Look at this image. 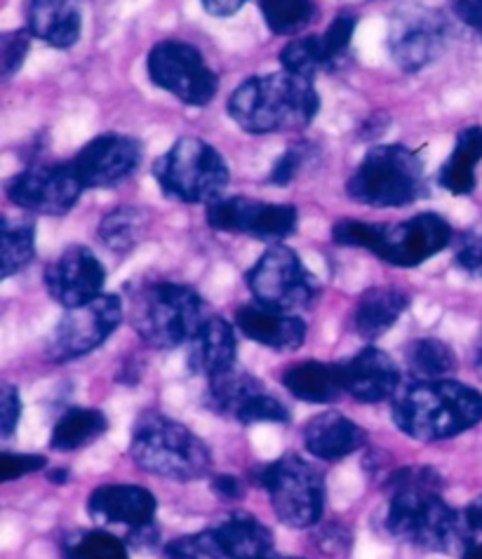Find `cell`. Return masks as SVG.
<instances>
[{"mask_svg": "<svg viewBox=\"0 0 482 559\" xmlns=\"http://www.w3.org/2000/svg\"><path fill=\"white\" fill-rule=\"evenodd\" d=\"M205 219L210 228L224 233H245L261 240L283 242L297 230L299 212L292 205L263 203L255 198H220L208 205Z\"/></svg>", "mask_w": 482, "mask_h": 559, "instance_id": "obj_14", "label": "cell"}, {"mask_svg": "<svg viewBox=\"0 0 482 559\" xmlns=\"http://www.w3.org/2000/svg\"><path fill=\"white\" fill-rule=\"evenodd\" d=\"M455 17L482 36V0H449Z\"/></svg>", "mask_w": 482, "mask_h": 559, "instance_id": "obj_44", "label": "cell"}, {"mask_svg": "<svg viewBox=\"0 0 482 559\" xmlns=\"http://www.w3.org/2000/svg\"><path fill=\"white\" fill-rule=\"evenodd\" d=\"M22 418V397L20 391L10 383L0 385V435L10 438Z\"/></svg>", "mask_w": 482, "mask_h": 559, "instance_id": "obj_43", "label": "cell"}, {"mask_svg": "<svg viewBox=\"0 0 482 559\" xmlns=\"http://www.w3.org/2000/svg\"><path fill=\"white\" fill-rule=\"evenodd\" d=\"M238 341L224 318H208L189 341V369L198 377H216L236 367Z\"/></svg>", "mask_w": 482, "mask_h": 559, "instance_id": "obj_24", "label": "cell"}, {"mask_svg": "<svg viewBox=\"0 0 482 559\" xmlns=\"http://www.w3.org/2000/svg\"><path fill=\"white\" fill-rule=\"evenodd\" d=\"M320 111V97L310 78L294 73L255 75L228 99V116L250 134L304 130Z\"/></svg>", "mask_w": 482, "mask_h": 559, "instance_id": "obj_2", "label": "cell"}, {"mask_svg": "<svg viewBox=\"0 0 482 559\" xmlns=\"http://www.w3.org/2000/svg\"><path fill=\"white\" fill-rule=\"evenodd\" d=\"M228 559H273V536L257 518L233 512L214 526Z\"/></svg>", "mask_w": 482, "mask_h": 559, "instance_id": "obj_27", "label": "cell"}, {"mask_svg": "<svg viewBox=\"0 0 482 559\" xmlns=\"http://www.w3.org/2000/svg\"><path fill=\"white\" fill-rule=\"evenodd\" d=\"M106 271L97 254L83 245H71L45 269V287L50 297L69 308L85 306L102 297Z\"/></svg>", "mask_w": 482, "mask_h": 559, "instance_id": "obj_17", "label": "cell"}, {"mask_svg": "<svg viewBox=\"0 0 482 559\" xmlns=\"http://www.w3.org/2000/svg\"><path fill=\"white\" fill-rule=\"evenodd\" d=\"M287 391L310 405H330L344 395V374L341 365L302 362L290 367L283 374Z\"/></svg>", "mask_w": 482, "mask_h": 559, "instance_id": "obj_26", "label": "cell"}, {"mask_svg": "<svg viewBox=\"0 0 482 559\" xmlns=\"http://www.w3.org/2000/svg\"><path fill=\"white\" fill-rule=\"evenodd\" d=\"M26 28L50 48L67 50L83 31V0H26Z\"/></svg>", "mask_w": 482, "mask_h": 559, "instance_id": "obj_22", "label": "cell"}, {"mask_svg": "<svg viewBox=\"0 0 482 559\" xmlns=\"http://www.w3.org/2000/svg\"><path fill=\"white\" fill-rule=\"evenodd\" d=\"M48 465V459L40 454H3L0 456V479L12 483V479L38 473Z\"/></svg>", "mask_w": 482, "mask_h": 559, "instance_id": "obj_42", "label": "cell"}, {"mask_svg": "<svg viewBox=\"0 0 482 559\" xmlns=\"http://www.w3.org/2000/svg\"><path fill=\"white\" fill-rule=\"evenodd\" d=\"M365 442V430L339 412L318 414L304 428V444L320 461L346 459L363 449Z\"/></svg>", "mask_w": 482, "mask_h": 559, "instance_id": "obj_23", "label": "cell"}, {"mask_svg": "<svg viewBox=\"0 0 482 559\" xmlns=\"http://www.w3.org/2000/svg\"><path fill=\"white\" fill-rule=\"evenodd\" d=\"M259 10L275 36H299L318 17L316 0H259Z\"/></svg>", "mask_w": 482, "mask_h": 559, "instance_id": "obj_34", "label": "cell"}, {"mask_svg": "<svg viewBox=\"0 0 482 559\" xmlns=\"http://www.w3.org/2000/svg\"><path fill=\"white\" fill-rule=\"evenodd\" d=\"M449 38L447 20L426 5H402L388 22V55L396 64L416 73L438 59Z\"/></svg>", "mask_w": 482, "mask_h": 559, "instance_id": "obj_11", "label": "cell"}, {"mask_svg": "<svg viewBox=\"0 0 482 559\" xmlns=\"http://www.w3.org/2000/svg\"><path fill=\"white\" fill-rule=\"evenodd\" d=\"M31 31H8V34L0 36V73L3 78H12L24 64V59L31 48Z\"/></svg>", "mask_w": 482, "mask_h": 559, "instance_id": "obj_39", "label": "cell"}, {"mask_svg": "<svg viewBox=\"0 0 482 559\" xmlns=\"http://www.w3.org/2000/svg\"><path fill=\"white\" fill-rule=\"evenodd\" d=\"M155 181L167 198L189 205L220 200L231 173L224 155L198 136H184L153 167Z\"/></svg>", "mask_w": 482, "mask_h": 559, "instance_id": "obj_7", "label": "cell"}, {"mask_svg": "<svg viewBox=\"0 0 482 559\" xmlns=\"http://www.w3.org/2000/svg\"><path fill=\"white\" fill-rule=\"evenodd\" d=\"M457 266L471 277L482 280V230H466L455 245Z\"/></svg>", "mask_w": 482, "mask_h": 559, "instance_id": "obj_40", "label": "cell"}, {"mask_svg": "<svg viewBox=\"0 0 482 559\" xmlns=\"http://www.w3.org/2000/svg\"><path fill=\"white\" fill-rule=\"evenodd\" d=\"M482 160V128H463L449 158L440 167L438 183L455 195H469L475 191V167Z\"/></svg>", "mask_w": 482, "mask_h": 559, "instance_id": "obj_29", "label": "cell"}, {"mask_svg": "<svg viewBox=\"0 0 482 559\" xmlns=\"http://www.w3.org/2000/svg\"><path fill=\"white\" fill-rule=\"evenodd\" d=\"M212 489L224 501H238V499H243V493H245L243 483L233 475H216L212 479Z\"/></svg>", "mask_w": 482, "mask_h": 559, "instance_id": "obj_45", "label": "cell"}, {"mask_svg": "<svg viewBox=\"0 0 482 559\" xmlns=\"http://www.w3.org/2000/svg\"><path fill=\"white\" fill-rule=\"evenodd\" d=\"M273 559H299V557H273Z\"/></svg>", "mask_w": 482, "mask_h": 559, "instance_id": "obj_52", "label": "cell"}, {"mask_svg": "<svg viewBox=\"0 0 482 559\" xmlns=\"http://www.w3.org/2000/svg\"><path fill=\"white\" fill-rule=\"evenodd\" d=\"M163 559H228L220 536H216L214 526L205 532H198L191 536L175 538L167 543L163 550Z\"/></svg>", "mask_w": 482, "mask_h": 559, "instance_id": "obj_36", "label": "cell"}, {"mask_svg": "<svg viewBox=\"0 0 482 559\" xmlns=\"http://www.w3.org/2000/svg\"><path fill=\"white\" fill-rule=\"evenodd\" d=\"M69 163L85 189H114L142 163V144L128 134H99Z\"/></svg>", "mask_w": 482, "mask_h": 559, "instance_id": "obj_16", "label": "cell"}, {"mask_svg": "<svg viewBox=\"0 0 482 559\" xmlns=\"http://www.w3.org/2000/svg\"><path fill=\"white\" fill-rule=\"evenodd\" d=\"M341 374H344V391L365 405L393 397L400 385V369L393 357L375 346L363 348L341 365Z\"/></svg>", "mask_w": 482, "mask_h": 559, "instance_id": "obj_19", "label": "cell"}, {"mask_svg": "<svg viewBox=\"0 0 482 559\" xmlns=\"http://www.w3.org/2000/svg\"><path fill=\"white\" fill-rule=\"evenodd\" d=\"M386 526L396 538L431 552L463 555L473 546V530L463 512L443 501V477L428 465L400 468L388 477Z\"/></svg>", "mask_w": 482, "mask_h": 559, "instance_id": "obj_1", "label": "cell"}, {"mask_svg": "<svg viewBox=\"0 0 482 559\" xmlns=\"http://www.w3.org/2000/svg\"><path fill=\"white\" fill-rule=\"evenodd\" d=\"M355 24H357L355 14L341 12L337 14L334 22L325 28V34L299 36L290 40L283 48V52H280V64H283V71L310 78V81H314V75L337 69L351 48Z\"/></svg>", "mask_w": 482, "mask_h": 559, "instance_id": "obj_18", "label": "cell"}, {"mask_svg": "<svg viewBox=\"0 0 482 559\" xmlns=\"http://www.w3.org/2000/svg\"><path fill=\"white\" fill-rule=\"evenodd\" d=\"M146 73L155 87L186 106H208L220 90V78L198 48L184 40H161L146 57Z\"/></svg>", "mask_w": 482, "mask_h": 559, "instance_id": "obj_10", "label": "cell"}, {"mask_svg": "<svg viewBox=\"0 0 482 559\" xmlns=\"http://www.w3.org/2000/svg\"><path fill=\"white\" fill-rule=\"evenodd\" d=\"M149 228V212L142 207H118L108 212L99 224L102 242L114 252H130Z\"/></svg>", "mask_w": 482, "mask_h": 559, "instance_id": "obj_31", "label": "cell"}, {"mask_svg": "<svg viewBox=\"0 0 482 559\" xmlns=\"http://www.w3.org/2000/svg\"><path fill=\"white\" fill-rule=\"evenodd\" d=\"M482 421V393L449 381H414L393 400V424L419 442H440Z\"/></svg>", "mask_w": 482, "mask_h": 559, "instance_id": "obj_3", "label": "cell"}, {"mask_svg": "<svg viewBox=\"0 0 482 559\" xmlns=\"http://www.w3.org/2000/svg\"><path fill=\"white\" fill-rule=\"evenodd\" d=\"M130 292L132 328L151 348H177L191 341L208 320L203 297L189 285L153 280Z\"/></svg>", "mask_w": 482, "mask_h": 559, "instance_id": "obj_4", "label": "cell"}, {"mask_svg": "<svg viewBox=\"0 0 482 559\" xmlns=\"http://www.w3.org/2000/svg\"><path fill=\"white\" fill-rule=\"evenodd\" d=\"M408 367L416 381H433V379H445L449 371L457 369V357L455 350L449 348L445 341L435 336L416 338L405 350Z\"/></svg>", "mask_w": 482, "mask_h": 559, "instance_id": "obj_33", "label": "cell"}, {"mask_svg": "<svg viewBox=\"0 0 482 559\" xmlns=\"http://www.w3.org/2000/svg\"><path fill=\"white\" fill-rule=\"evenodd\" d=\"M461 559H482V543H473V546L461 555Z\"/></svg>", "mask_w": 482, "mask_h": 559, "instance_id": "obj_48", "label": "cell"}, {"mask_svg": "<svg viewBox=\"0 0 482 559\" xmlns=\"http://www.w3.org/2000/svg\"><path fill=\"white\" fill-rule=\"evenodd\" d=\"M424 163L402 144L369 148L346 183L351 200L367 207H405L424 195Z\"/></svg>", "mask_w": 482, "mask_h": 559, "instance_id": "obj_6", "label": "cell"}, {"mask_svg": "<svg viewBox=\"0 0 482 559\" xmlns=\"http://www.w3.org/2000/svg\"><path fill=\"white\" fill-rule=\"evenodd\" d=\"M85 186L71 163H38L14 175L5 193L14 205L45 216H61L75 207Z\"/></svg>", "mask_w": 482, "mask_h": 559, "instance_id": "obj_13", "label": "cell"}, {"mask_svg": "<svg viewBox=\"0 0 482 559\" xmlns=\"http://www.w3.org/2000/svg\"><path fill=\"white\" fill-rule=\"evenodd\" d=\"M64 559H128L126 543L102 530L73 532L61 540Z\"/></svg>", "mask_w": 482, "mask_h": 559, "instance_id": "obj_35", "label": "cell"}, {"mask_svg": "<svg viewBox=\"0 0 482 559\" xmlns=\"http://www.w3.org/2000/svg\"><path fill=\"white\" fill-rule=\"evenodd\" d=\"M36 257V226L26 219H3L0 233V275L24 271Z\"/></svg>", "mask_w": 482, "mask_h": 559, "instance_id": "obj_32", "label": "cell"}, {"mask_svg": "<svg viewBox=\"0 0 482 559\" xmlns=\"http://www.w3.org/2000/svg\"><path fill=\"white\" fill-rule=\"evenodd\" d=\"M475 367L482 371V334H480V338H478V344H475Z\"/></svg>", "mask_w": 482, "mask_h": 559, "instance_id": "obj_50", "label": "cell"}, {"mask_svg": "<svg viewBox=\"0 0 482 559\" xmlns=\"http://www.w3.org/2000/svg\"><path fill=\"white\" fill-rule=\"evenodd\" d=\"M263 393H267V388L261 385V381H257L252 374H247V371H238L233 367L210 379L205 405L214 414L231 416L236 418V421H240L245 409Z\"/></svg>", "mask_w": 482, "mask_h": 559, "instance_id": "obj_28", "label": "cell"}, {"mask_svg": "<svg viewBox=\"0 0 482 559\" xmlns=\"http://www.w3.org/2000/svg\"><path fill=\"white\" fill-rule=\"evenodd\" d=\"M236 328L255 344L273 350H297L306 341V322L263 304H250L236 310Z\"/></svg>", "mask_w": 482, "mask_h": 559, "instance_id": "obj_21", "label": "cell"}, {"mask_svg": "<svg viewBox=\"0 0 482 559\" xmlns=\"http://www.w3.org/2000/svg\"><path fill=\"white\" fill-rule=\"evenodd\" d=\"M50 483H57V485H64L67 479H69V473H67V468H59V471H52L50 475Z\"/></svg>", "mask_w": 482, "mask_h": 559, "instance_id": "obj_49", "label": "cell"}, {"mask_svg": "<svg viewBox=\"0 0 482 559\" xmlns=\"http://www.w3.org/2000/svg\"><path fill=\"white\" fill-rule=\"evenodd\" d=\"M257 304L278 310H304L318 299V283L299 254L285 242L271 245L245 275Z\"/></svg>", "mask_w": 482, "mask_h": 559, "instance_id": "obj_9", "label": "cell"}, {"mask_svg": "<svg viewBox=\"0 0 482 559\" xmlns=\"http://www.w3.org/2000/svg\"><path fill=\"white\" fill-rule=\"evenodd\" d=\"M108 421L104 412L90 407H73L59 416V421L52 428L50 447L55 452H75L85 444L95 442L106 432Z\"/></svg>", "mask_w": 482, "mask_h": 559, "instance_id": "obj_30", "label": "cell"}, {"mask_svg": "<svg viewBox=\"0 0 482 559\" xmlns=\"http://www.w3.org/2000/svg\"><path fill=\"white\" fill-rule=\"evenodd\" d=\"M130 454L142 471L177 483L205 477L212 468L208 444L193 430L158 412L137 418Z\"/></svg>", "mask_w": 482, "mask_h": 559, "instance_id": "obj_5", "label": "cell"}, {"mask_svg": "<svg viewBox=\"0 0 482 559\" xmlns=\"http://www.w3.org/2000/svg\"><path fill=\"white\" fill-rule=\"evenodd\" d=\"M410 306L405 292L393 287H372L355 304L353 330L363 338H379L400 320Z\"/></svg>", "mask_w": 482, "mask_h": 559, "instance_id": "obj_25", "label": "cell"}, {"mask_svg": "<svg viewBox=\"0 0 482 559\" xmlns=\"http://www.w3.org/2000/svg\"><path fill=\"white\" fill-rule=\"evenodd\" d=\"M314 146L310 144H292L283 155H280L278 163L273 165L269 181L275 186H287L302 175V169L314 160Z\"/></svg>", "mask_w": 482, "mask_h": 559, "instance_id": "obj_38", "label": "cell"}, {"mask_svg": "<svg viewBox=\"0 0 482 559\" xmlns=\"http://www.w3.org/2000/svg\"><path fill=\"white\" fill-rule=\"evenodd\" d=\"M449 242H452V226L440 214L424 212L393 226L381 224L377 247L372 254L391 263V266L414 269L422 266L431 257L440 254Z\"/></svg>", "mask_w": 482, "mask_h": 559, "instance_id": "obj_15", "label": "cell"}, {"mask_svg": "<svg viewBox=\"0 0 482 559\" xmlns=\"http://www.w3.org/2000/svg\"><path fill=\"white\" fill-rule=\"evenodd\" d=\"M463 515H466V522H469L473 532H482V496L463 510Z\"/></svg>", "mask_w": 482, "mask_h": 559, "instance_id": "obj_47", "label": "cell"}, {"mask_svg": "<svg viewBox=\"0 0 482 559\" xmlns=\"http://www.w3.org/2000/svg\"><path fill=\"white\" fill-rule=\"evenodd\" d=\"M203 8L214 14V17H231V14H236L247 0H200Z\"/></svg>", "mask_w": 482, "mask_h": 559, "instance_id": "obj_46", "label": "cell"}, {"mask_svg": "<svg viewBox=\"0 0 482 559\" xmlns=\"http://www.w3.org/2000/svg\"><path fill=\"white\" fill-rule=\"evenodd\" d=\"M381 224L357 222V219H341L332 228V238L341 247H361V250L375 252Z\"/></svg>", "mask_w": 482, "mask_h": 559, "instance_id": "obj_37", "label": "cell"}, {"mask_svg": "<svg viewBox=\"0 0 482 559\" xmlns=\"http://www.w3.org/2000/svg\"><path fill=\"white\" fill-rule=\"evenodd\" d=\"M155 496L137 485H104L90 493L87 512L92 520L126 524L132 532L151 526L155 520Z\"/></svg>", "mask_w": 482, "mask_h": 559, "instance_id": "obj_20", "label": "cell"}, {"mask_svg": "<svg viewBox=\"0 0 482 559\" xmlns=\"http://www.w3.org/2000/svg\"><path fill=\"white\" fill-rule=\"evenodd\" d=\"M349 3H375V0H349Z\"/></svg>", "mask_w": 482, "mask_h": 559, "instance_id": "obj_51", "label": "cell"}, {"mask_svg": "<svg viewBox=\"0 0 482 559\" xmlns=\"http://www.w3.org/2000/svg\"><path fill=\"white\" fill-rule=\"evenodd\" d=\"M122 316H126V308L116 294H102L85 306L69 308L50 336V360L71 362L97 350L118 330Z\"/></svg>", "mask_w": 482, "mask_h": 559, "instance_id": "obj_12", "label": "cell"}, {"mask_svg": "<svg viewBox=\"0 0 482 559\" xmlns=\"http://www.w3.org/2000/svg\"><path fill=\"white\" fill-rule=\"evenodd\" d=\"M287 421H290V412L283 402L275 400L269 393H263L245 409L238 424L250 426V424H287Z\"/></svg>", "mask_w": 482, "mask_h": 559, "instance_id": "obj_41", "label": "cell"}, {"mask_svg": "<svg viewBox=\"0 0 482 559\" xmlns=\"http://www.w3.org/2000/svg\"><path fill=\"white\" fill-rule=\"evenodd\" d=\"M257 485L267 489L278 520L292 530L320 522L325 508V477L304 459L287 454L257 471Z\"/></svg>", "mask_w": 482, "mask_h": 559, "instance_id": "obj_8", "label": "cell"}]
</instances>
